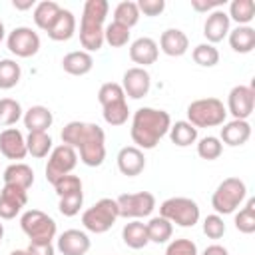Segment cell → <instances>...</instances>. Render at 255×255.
<instances>
[{"label": "cell", "instance_id": "cb8c5ba5", "mask_svg": "<svg viewBox=\"0 0 255 255\" xmlns=\"http://www.w3.org/2000/svg\"><path fill=\"white\" fill-rule=\"evenodd\" d=\"M2 179L6 185H16L28 191L34 183V169L24 161H14L4 169Z\"/></svg>", "mask_w": 255, "mask_h": 255}, {"label": "cell", "instance_id": "d6a6232c", "mask_svg": "<svg viewBox=\"0 0 255 255\" xmlns=\"http://www.w3.org/2000/svg\"><path fill=\"white\" fill-rule=\"evenodd\" d=\"M227 16H229V20L237 22V26H249V22L255 18V2L253 0H233L229 4Z\"/></svg>", "mask_w": 255, "mask_h": 255}, {"label": "cell", "instance_id": "8fae6325", "mask_svg": "<svg viewBox=\"0 0 255 255\" xmlns=\"http://www.w3.org/2000/svg\"><path fill=\"white\" fill-rule=\"evenodd\" d=\"M227 114L233 116V120H247L255 110V88L253 86H233L227 94Z\"/></svg>", "mask_w": 255, "mask_h": 255}, {"label": "cell", "instance_id": "f1b7e54d", "mask_svg": "<svg viewBox=\"0 0 255 255\" xmlns=\"http://www.w3.org/2000/svg\"><path fill=\"white\" fill-rule=\"evenodd\" d=\"M167 135H169L171 143H175L177 147H187L197 141V128L191 126L187 120H179L169 126Z\"/></svg>", "mask_w": 255, "mask_h": 255}, {"label": "cell", "instance_id": "ac0fdd59", "mask_svg": "<svg viewBox=\"0 0 255 255\" xmlns=\"http://www.w3.org/2000/svg\"><path fill=\"white\" fill-rule=\"evenodd\" d=\"M157 56H159V48H157V42L149 36H141V38H135L131 44H129V58L133 64H137L139 68H145V66H151L157 62Z\"/></svg>", "mask_w": 255, "mask_h": 255}, {"label": "cell", "instance_id": "9c48e42d", "mask_svg": "<svg viewBox=\"0 0 255 255\" xmlns=\"http://www.w3.org/2000/svg\"><path fill=\"white\" fill-rule=\"evenodd\" d=\"M78 165V151L66 143H60L56 147H52L50 155H48V163H46V179L50 183L58 181L60 177L68 175L74 171V167Z\"/></svg>", "mask_w": 255, "mask_h": 255}, {"label": "cell", "instance_id": "f6af8a7d", "mask_svg": "<svg viewBox=\"0 0 255 255\" xmlns=\"http://www.w3.org/2000/svg\"><path fill=\"white\" fill-rule=\"evenodd\" d=\"M84 205V191L82 193H74V195H66V197H60L58 201V209L64 217H74L80 213Z\"/></svg>", "mask_w": 255, "mask_h": 255}, {"label": "cell", "instance_id": "7402d4cb", "mask_svg": "<svg viewBox=\"0 0 255 255\" xmlns=\"http://www.w3.org/2000/svg\"><path fill=\"white\" fill-rule=\"evenodd\" d=\"M46 34L54 42H68L76 34V16H74V12L62 8L58 18L54 20V24L50 26V30Z\"/></svg>", "mask_w": 255, "mask_h": 255}, {"label": "cell", "instance_id": "83f0119b", "mask_svg": "<svg viewBox=\"0 0 255 255\" xmlns=\"http://www.w3.org/2000/svg\"><path fill=\"white\" fill-rule=\"evenodd\" d=\"M60 10H62V6H60L58 2H54V0H42V2H38V4L34 6V10H32L34 24H36L40 30L48 32L50 26L54 24V20L58 18Z\"/></svg>", "mask_w": 255, "mask_h": 255}, {"label": "cell", "instance_id": "ab89813d", "mask_svg": "<svg viewBox=\"0 0 255 255\" xmlns=\"http://www.w3.org/2000/svg\"><path fill=\"white\" fill-rule=\"evenodd\" d=\"M129 28L118 24V22H110L108 26H104V42H108L112 48H122L129 42Z\"/></svg>", "mask_w": 255, "mask_h": 255}, {"label": "cell", "instance_id": "5b68a950", "mask_svg": "<svg viewBox=\"0 0 255 255\" xmlns=\"http://www.w3.org/2000/svg\"><path fill=\"white\" fill-rule=\"evenodd\" d=\"M118 217H120V211H118L116 199L102 197L82 213V225L86 231L100 235V233L110 231Z\"/></svg>", "mask_w": 255, "mask_h": 255}, {"label": "cell", "instance_id": "d4e9b609", "mask_svg": "<svg viewBox=\"0 0 255 255\" xmlns=\"http://www.w3.org/2000/svg\"><path fill=\"white\" fill-rule=\"evenodd\" d=\"M62 68L70 76H86L94 68V58L84 50H74L62 58Z\"/></svg>", "mask_w": 255, "mask_h": 255}, {"label": "cell", "instance_id": "b9f144b4", "mask_svg": "<svg viewBox=\"0 0 255 255\" xmlns=\"http://www.w3.org/2000/svg\"><path fill=\"white\" fill-rule=\"evenodd\" d=\"M120 100H126V94H124V88L122 84L118 82H106L100 86L98 90V102L100 106H108V104H114V102H120Z\"/></svg>", "mask_w": 255, "mask_h": 255}, {"label": "cell", "instance_id": "7a4b0ae2", "mask_svg": "<svg viewBox=\"0 0 255 255\" xmlns=\"http://www.w3.org/2000/svg\"><path fill=\"white\" fill-rule=\"evenodd\" d=\"M169 126H171V116L165 110L143 106L135 110L131 116L129 135H131L133 145L139 147L141 151L153 149L159 143V139L167 135Z\"/></svg>", "mask_w": 255, "mask_h": 255}, {"label": "cell", "instance_id": "816d5d0a", "mask_svg": "<svg viewBox=\"0 0 255 255\" xmlns=\"http://www.w3.org/2000/svg\"><path fill=\"white\" fill-rule=\"evenodd\" d=\"M12 6L16 8V10H34V6H36V2L34 0H12Z\"/></svg>", "mask_w": 255, "mask_h": 255}, {"label": "cell", "instance_id": "f5cc1de1", "mask_svg": "<svg viewBox=\"0 0 255 255\" xmlns=\"http://www.w3.org/2000/svg\"><path fill=\"white\" fill-rule=\"evenodd\" d=\"M6 38V28H4V22L0 20V42Z\"/></svg>", "mask_w": 255, "mask_h": 255}, {"label": "cell", "instance_id": "5bb4252c", "mask_svg": "<svg viewBox=\"0 0 255 255\" xmlns=\"http://www.w3.org/2000/svg\"><path fill=\"white\" fill-rule=\"evenodd\" d=\"M0 153L6 159L20 161L28 155L26 149V135L18 128H6L0 131Z\"/></svg>", "mask_w": 255, "mask_h": 255}, {"label": "cell", "instance_id": "4fadbf2b", "mask_svg": "<svg viewBox=\"0 0 255 255\" xmlns=\"http://www.w3.org/2000/svg\"><path fill=\"white\" fill-rule=\"evenodd\" d=\"M28 203V191L16 185H6L0 191V219H14Z\"/></svg>", "mask_w": 255, "mask_h": 255}, {"label": "cell", "instance_id": "d590c367", "mask_svg": "<svg viewBox=\"0 0 255 255\" xmlns=\"http://www.w3.org/2000/svg\"><path fill=\"white\" fill-rule=\"evenodd\" d=\"M20 78H22V68L16 60L12 58L0 60V90H12L14 86H18Z\"/></svg>", "mask_w": 255, "mask_h": 255}, {"label": "cell", "instance_id": "7bdbcfd3", "mask_svg": "<svg viewBox=\"0 0 255 255\" xmlns=\"http://www.w3.org/2000/svg\"><path fill=\"white\" fill-rule=\"evenodd\" d=\"M54 185V191L60 197H66V195H74V193H82V179L74 173H68L64 177H60L58 181L52 183Z\"/></svg>", "mask_w": 255, "mask_h": 255}, {"label": "cell", "instance_id": "277c9868", "mask_svg": "<svg viewBox=\"0 0 255 255\" xmlns=\"http://www.w3.org/2000/svg\"><path fill=\"white\" fill-rule=\"evenodd\" d=\"M227 120L225 104L219 98H199L187 106V122L199 128H217Z\"/></svg>", "mask_w": 255, "mask_h": 255}, {"label": "cell", "instance_id": "836d02e7", "mask_svg": "<svg viewBox=\"0 0 255 255\" xmlns=\"http://www.w3.org/2000/svg\"><path fill=\"white\" fill-rule=\"evenodd\" d=\"M24 116V110L18 100L14 98H0V126L12 128L16 126Z\"/></svg>", "mask_w": 255, "mask_h": 255}, {"label": "cell", "instance_id": "30bf717a", "mask_svg": "<svg viewBox=\"0 0 255 255\" xmlns=\"http://www.w3.org/2000/svg\"><path fill=\"white\" fill-rule=\"evenodd\" d=\"M40 36L30 26H16L6 34V46L16 58H32L40 50Z\"/></svg>", "mask_w": 255, "mask_h": 255}, {"label": "cell", "instance_id": "1f68e13d", "mask_svg": "<svg viewBox=\"0 0 255 255\" xmlns=\"http://www.w3.org/2000/svg\"><path fill=\"white\" fill-rule=\"evenodd\" d=\"M233 223L239 233H245V235L255 233V199L253 197H249L245 205L235 213Z\"/></svg>", "mask_w": 255, "mask_h": 255}, {"label": "cell", "instance_id": "d6986e66", "mask_svg": "<svg viewBox=\"0 0 255 255\" xmlns=\"http://www.w3.org/2000/svg\"><path fill=\"white\" fill-rule=\"evenodd\" d=\"M157 48H159L165 56L179 58V56H183V54L189 50V38H187V34H185L183 30H179V28H167V30L161 32Z\"/></svg>", "mask_w": 255, "mask_h": 255}, {"label": "cell", "instance_id": "7dc6e473", "mask_svg": "<svg viewBox=\"0 0 255 255\" xmlns=\"http://www.w3.org/2000/svg\"><path fill=\"white\" fill-rule=\"evenodd\" d=\"M135 4H137L139 14L149 16V18H155L165 10V0H137Z\"/></svg>", "mask_w": 255, "mask_h": 255}, {"label": "cell", "instance_id": "8992f818", "mask_svg": "<svg viewBox=\"0 0 255 255\" xmlns=\"http://www.w3.org/2000/svg\"><path fill=\"white\" fill-rule=\"evenodd\" d=\"M20 227L30 239V243H52L58 233L54 217L40 209H28L20 217Z\"/></svg>", "mask_w": 255, "mask_h": 255}, {"label": "cell", "instance_id": "603a6c76", "mask_svg": "<svg viewBox=\"0 0 255 255\" xmlns=\"http://www.w3.org/2000/svg\"><path fill=\"white\" fill-rule=\"evenodd\" d=\"M108 12H110L108 0H86L84 10H82V18H80V26H86V28H104V22H106Z\"/></svg>", "mask_w": 255, "mask_h": 255}, {"label": "cell", "instance_id": "44dd1931", "mask_svg": "<svg viewBox=\"0 0 255 255\" xmlns=\"http://www.w3.org/2000/svg\"><path fill=\"white\" fill-rule=\"evenodd\" d=\"M22 122H24V128L30 131H48L54 124V114L50 112V108L46 106H30L24 116H22Z\"/></svg>", "mask_w": 255, "mask_h": 255}, {"label": "cell", "instance_id": "ee69618b", "mask_svg": "<svg viewBox=\"0 0 255 255\" xmlns=\"http://www.w3.org/2000/svg\"><path fill=\"white\" fill-rule=\"evenodd\" d=\"M165 255H199V249H197L195 241H191L187 237H179V239L167 241Z\"/></svg>", "mask_w": 255, "mask_h": 255}, {"label": "cell", "instance_id": "4316f807", "mask_svg": "<svg viewBox=\"0 0 255 255\" xmlns=\"http://www.w3.org/2000/svg\"><path fill=\"white\" fill-rule=\"evenodd\" d=\"M122 239L129 249H143L149 243L147 227L141 219H131L122 229Z\"/></svg>", "mask_w": 255, "mask_h": 255}, {"label": "cell", "instance_id": "7c38bea8", "mask_svg": "<svg viewBox=\"0 0 255 255\" xmlns=\"http://www.w3.org/2000/svg\"><path fill=\"white\" fill-rule=\"evenodd\" d=\"M122 88H124L126 98L141 100V98H145L149 94L151 76H149V72L145 68H139V66L128 68L124 72V78H122Z\"/></svg>", "mask_w": 255, "mask_h": 255}, {"label": "cell", "instance_id": "f907efd6", "mask_svg": "<svg viewBox=\"0 0 255 255\" xmlns=\"http://www.w3.org/2000/svg\"><path fill=\"white\" fill-rule=\"evenodd\" d=\"M201 255H229V251H227L223 245H219V243H211V245H207V247L203 249Z\"/></svg>", "mask_w": 255, "mask_h": 255}, {"label": "cell", "instance_id": "484cf974", "mask_svg": "<svg viewBox=\"0 0 255 255\" xmlns=\"http://www.w3.org/2000/svg\"><path fill=\"white\" fill-rule=\"evenodd\" d=\"M229 46L237 54H249L255 48V28L253 26H235L227 34Z\"/></svg>", "mask_w": 255, "mask_h": 255}, {"label": "cell", "instance_id": "4dcf8cb0", "mask_svg": "<svg viewBox=\"0 0 255 255\" xmlns=\"http://www.w3.org/2000/svg\"><path fill=\"white\" fill-rule=\"evenodd\" d=\"M26 149L32 157L42 159L48 157L52 151V137L48 131H30L26 135Z\"/></svg>", "mask_w": 255, "mask_h": 255}, {"label": "cell", "instance_id": "74e56055", "mask_svg": "<svg viewBox=\"0 0 255 255\" xmlns=\"http://www.w3.org/2000/svg\"><path fill=\"white\" fill-rule=\"evenodd\" d=\"M191 58L197 66H203V68H213L219 64V50L213 46V44H197L193 50H191Z\"/></svg>", "mask_w": 255, "mask_h": 255}, {"label": "cell", "instance_id": "11a10c76", "mask_svg": "<svg viewBox=\"0 0 255 255\" xmlns=\"http://www.w3.org/2000/svg\"><path fill=\"white\" fill-rule=\"evenodd\" d=\"M2 237H4V225L0 223V243H2Z\"/></svg>", "mask_w": 255, "mask_h": 255}, {"label": "cell", "instance_id": "3957f363", "mask_svg": "<svg viewBox=\"0 0 255 255\" xmlns=\"http://www.w3.org/2000/svg\"><path fill=\"white\" fill-rule=\"evenodd\" d=\"M247 199V185L239 177H225L211 195V207L217 215L235 213Z\"/></svg>", "mask_w": 255, "mask_h": 255}, {"label": "cell", "instance_id": "60d3db41", "mask_svg": "<svg viewBox=\"0 0 255 255\" xmlns=\"http://www.w3.org/2000/svg\"><path fill=\"white\" fill-rule=\"evenodd\" d=\"M223 153V143L219 137L215 135H205L201 139H197V155L201 159H207V161H213L217 157H221Z\"/></svg>", "mask_w": 255, "mask_h": 255}, {"label": "cell", "instance_id": "681fc988", "mask_svg": "<svg viewBox=\"0 0 255 255\" xmlns=\"http://www.w3.org/2000/svg\"><path fill=\"white\" fill-rule=\"evenodd\" d=\"M26 251L28 255H56V247L52 243H30Z\"/></svg>", "mask_w": 255, "mask_h": 255}, {"label": "cell", "instance_id": "f546056e", "mask_svg": "<svg viewBox=\"0 0 255 255\" xmlns=\"http://www.w3.org/2000/svg\"><path fill=\"white\" fill-rule=\"evenodd\" d=\"M147 237H149V243H157V245H163L171 239L173 235V223H169L165 217L161 215H155L151 217L147 223Z\"/></svg>", "mask_w": 255, "mask_h": 255}, {"label": "cell", "instance_id": "f35d334b", "mask_svg": "<svg viewBox=\"0 0 255 255\" xmlns=\"http://www.w3.org/2000/svg\"><path fill=\"white\" fill-rule=\"evenodd\" d=\"M80 44H82L84 52H88V54L102 50V46L106 44L104 42V28H86V26H80Z\"/></svg>", "mask_w": 255, "mask_h": 255}, {"label": "cell", "instance_id": "ffe728a7", "mask_svg": "<svg viewBox=\"0 0 255 255\" xmlns=\"http://www.w3.org/2000/svg\"><path fill=\"white\" fill-rule=\"evenodd\" d=\"M249 137H251V124L247 120H231V122H225L223 128H221V133H219L221 143H225L229 147L243 145V143L249 141Z\"/></svg>", "mask_w": 255, "mask_h": 255}, {"label": "cell", "instance_id": "db71d44e", "mask_svg": "<svg viewBox=\"0 0 255 255\" xmlns=\"http://www.w3.org/2000/svg\"><path fill=\"white\" fill-rule=\"evenodd\" d=\"M10 255H28V251L26 249H14V251H10Z\"/></svg>", "mask_w": 255, "mask_h": 255}, {"label": "cell", "instance_id": "2e32d148", "mask_svg": "<svg viewBox=\"0 0 255 255\" xmlns=\"http://www.w3.org/2000/svg\"><path fill=\"white\" fill-rule=\"evenodd\" d=\"M229 30H231V20H229V16H227V12L223 8L213 10V12L207 14L205 24H203V36H205L207 44L215 46L217 42L227 38Z\"/></svg>", "mask_w": 255, "mask_h": 255}, {"label": "cell", "instance_id": "ba28073f", "mask_svg": "<svg viewBox=\"0 0 255 255\" xmlns=\"http://www.w3.org/2000/svg\"><path fill=\"white\" fill-rule=\"evenodd\" d=\"M118 211L124 219H143L149 217L155 209V195L151 191H135V193H122L118 199Z\"/></svg>", "mask_w": 255, "mask_h": 255}, {"label": "cell", "instance_id": "e575fe53", "mask_svg": "<svg viewBox=\"0 0 255 255\" xmlns=\"http://www.w3.org/2000/svg\"><path fill=\"white\" fill-rule=\"evenodd\" d=\"M139 10H137V4L133 0H124L120 2L116 8H114V22L126 26V28H133L137 22H139Z\"/></svg>", "mask_w": 255, "mask_h": 255}, {"label": "cell", "instance_id": "52a82bcc", "mask_svg": "<svg viewBox=\"0 0 255 255\" xmlns=\"http://www.w3.org/2000/svg\"><path fill=\"white\" fill-rule=\"evenodd\" d=\"M159 215L179 227H193L199 217V205L191 197H169L159 205Z\"/></svg>", "mask_w": 255, "mask_h": 255}, {"label": "cell", "instance_id": "bcb514c9", "mask_svg": "<svg viewBox=\"0 0 255 255\" xmlns=\"http://www.w3.org/2000/svg\"><path fill=\"white\" fill-rule=\"evenodd\" d=\"M227 227H225V221L221 215L217 213H209L205 219H203V233L209 237V239H221L225 235Z\"/></svg>", "mask_w": 255, "mask_h": 255}, {"label": "cell", "instance_id": "e0dca14e", "mask_svg": "<svg viewBox=\"0 0 255 255\" xmlns=\"http://www.w3.org/2000/svg\"><path fill=\"white\" fill-rule=\"evenodd\" d=\"M118 169L122 175H128V177H135L139 175L143 169H145V155L139 147L135 145H126L118 151Z\"/></svg>", "mask_w": 255, "mask_h": 255}, {"label": "cell", "instance_id": "c3c4849f", "mask_svg": "<svg viewBox=\"0 0 255 255\" xmlns=\"http://www.w3.org/2000/svg\"><path fill=\"white\" fill-rule=\"evenodd\" d=\"M223 4H225V0H191V8L195 12H201V14L203 12L209 14L213 10H219Z\"/></svg>", "mask_w": 255, "mask_h": 255}, {"label": "cell", "instance_id": "8d00e7d4", "mask_svg": "<svg viewBox=\"0 0 255 255\" xmlns=\"http://www.w3.org/2000/svg\"><path fill=\"white\" fill-rule=\"evenodd\" d=\"M102 116H104V122L108 126H124L129 118V108H128V102L126 100H120V102H114V104H108L102 108Z\"/></svg>", "mask_w": 255, "mask_h": 255}, {"label": "cell", "instance_id": "6da1fadb", "mask_svg": "<svg viewBox=\"0 0 255 255\" xmlns=\"http://www.w3.org/2000/svg\"><path fill=\"white\" fill-rule=\"evenodd\" d=\"M62 143L74 147L78 157L88 167H100L106 159V133L98 124L90 122H68L62 128Z\"/></svg>", "mask_w": 255, "mask_h": 255}, {"label": "cell", "instance_id": "9a60e30c", "mask_svg": "<svg viewBox=\"0 0 255 255\" xmlns=\"http://www.w3.org/2000/svg\"><path fill=\"white\" fill-rule=\"evenodd\" d=\"M90 237L86 231L80 229H66L56 239V251L62 255H86L90 251Z\"/></svg>", "mask_w": 255, "mask_h": 255}]
</instances>
